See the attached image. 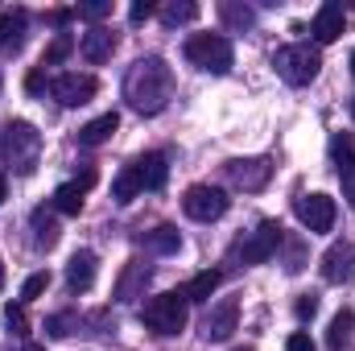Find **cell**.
<instances>
[{"label": "cell", "mask_w": 355, "mask_h": 351, "mask_svg": "<svg viewBox=\"0 0 355 351\" xmlns=\"http://www.w3.org/2000/svg\"><path fill=\"white\" fill-rule=\"evenodd\" d=\"M112 50H116V33L107 25H91L87 33H83V58L87 62H107Z\"/></svg>", "instance_id": "obj_18"}, {"label": "cell", "mask_w": 355, "mask_h": 351, "mask_svg": "<svg viewBox=\"0 0 355 351\" xmlns=\"http://www.w3.org/2000/svg\"><path fill=\"white\" fill-rule=\"evenodd\" d=\"M157 17H162V25H190L194 17H198V4L194 0H170V4H162L157 8Z\"/></svg>", "instance_id": "obj_25"}, {"label": "cell", "mask_w": 355, "mask_h": 351, "mask_svg": "<svg viewBox=\"0 0 355 351\" xmlns=\"http://www.w3.org/2000/svg\"><path fill=\"white\" fill-rule=\"evenodd\" d=\"M285 351H314V343H310V335H306V331H293V335H289V343H285Z\"/></svg>", "instance_id": "obj_36"}, {"label": "cell", "mask_w": 355, "mask_h": 351, "mask_svg": "<svg viewBox=\"0 0 355 351\" xmlns=\"http://www.w3.org/2000/svg\"><path fill=\"white\" fill-rule=\"evenodd\" d=\"M272 67H277V75H281L289 87H306V83L318 79L322 54H318L314 46H306V42H293V46H281V50L272 54Z\"/></svg>", "instance_id": "obj_2"}, {"label": "cell", "mask_w": 355, "mask_h": 351, "mask_svg": "<svg viewBox=\"0 0 355 351\" xmlns=\"http://www.w3.org/2000/svg\"><path fill=\"white\" fill-rule=\"evenodd\" d=\"M331 157H335V166H339L343 198H347V207L355 211V145H352V137L335 132V137H331Z\"/></svg>", "instance_id": "obj_13"}, {"label": "cell", "mask_w": 355, "mask_h": 351, "mask_svg": "<svg viewBox=\"0 0 355 351\" xmlns=\"http://www.w3.org/2000/svg\"><path fill=\"white\" fill-rule=\"evenodd\" d=\"M219 289V273L215 268H207V273H198L182 293H186V302H211V293Z\"/></svg>", "instance_id": "obj_27"}, {"label": "cell", "mask_w": 355, "mask_h": 351, "mask_svg": "<svg viewBox=\"0 0 355 351\" xmlns=\"http://www.w3.org/2000/svg\"><path fill=\"white\" fill-rule=\"evenodd\" d=\"M145 285H149V264L128 261L124 273H120V281H116V302H137L145 293Z\"/></svg>", "instance_id": "obj_16"}, {"label": "cell", "mask_w": 355, "mask_h": 351, "mask_svg": "<svg viewBox=\"0 0 355 351\" xmlns=\"http://www.w3.org/2000/svg\"><path fill=\"white\" fill-rule=\"evenodd\" d=\"M75 331H79V314H50L46 318V335L50 339H67Z\"/></svg>", "instance_id": "obj_29"}, {"label": "cell", "mask_w": 355, "mask_h": 351, "mask_svg": "<svg viewBox=\"0 0 355 351\" xmlns=\"http://www.w3.org/2000/svg\"><path fill=\"white\" fill-rule=\"evenodd\" d=\"M186 318H190V310H186V293H157V298H149L145 306H141V323L149 327V331H157V335H178L182 327H186Z\"/></svg>", "instance_id": "obj_3"}, {"label": "cell", "mask_w": 355, "mask_h": 351, "mask_svg": "<svg viewBox=\"0 0 355 351\" xmlns=\"http://www.w3.org/2000/svg\"><path fill=\"white\" fill-rule=\"evenodd\" d=\"M116 128H120V116H116V112H103V116H95L91 124H83V128H79V145L95 149V145H103Z\"/></svg>", "instance_id": "obj_21"}, {"label": "cell", "mask_w": 355, "mask_h": 351, "mask_svg": "<svg viewBox=\"0 0 355 351\" xmlns=\"http://www.w3.org/2000/svg\"><path fill=\"white\" fill-rule=\"evenodd\" d=\"M25 87H29V91H42V87H46V75H42V71H33V75L25 79Z\"/></svg>", "instance_id": "obj_37"}, {"label": "cell", "mask_w": 355, "mask_h": 351, "mask_svg": "<svg viewBox=\"0 0 355 351\" xmlns=\"http://www.w3.org/2000/svg\"><path fill=\"white\" fill-rule=\"evenodd\" d=\"M0 145H4V157L12 162V170L29 174V170L37 166V149H42V137L33 132V124H25V120L8 124V128L0 132Z\"/></svg>", "instance_id": "obj_6"}, {"label": "cell", "mask_w": 355, "mask_h": 351, "mask_svg": "<svg viewBox=\"0 0 355 351\" xmlns=\"http://www.w3.org/2000/svg\"><path fill=\"white\" fill-rule=\"evenodd\" d=\"M182 211L198 223H211V219H223L227 215V194L219 186H190L186 198H182Z\"/></svg>", "instance_id": "obj_7"}, {"label": "cell", "mask_w": 355, "mask_h": 351, "mask_svg": "<svg viewBox=\"0 0 355 351\" xmlns=\"http://www.w3.org/2000/svg\"><path fill=\"white\" fill-rule=\"evenodd\" d=\"M322 281L327 285H347L355 281V244L339 240L322 252Z\"/></svg>", "instance_id": "obj_9"}, {"label": "cell", "mask_w": 355, "mask_h": 351, "mask_svg": "<svg viewBox=\"0 0 355 351\" xmlns=\"http://www.w3.org/2000/svg\"><path fill=\"white\" fill-rule=\"evenodd\" d=\"M352 75H355V54H352Z\"/></svg>", "instance_id": "obj_41"}, {"label": "cell", "mask_w": 355, "mask_h": 351, "mask_svg": "<svg viewBox=\"0 0 355 351\" xmlns=\"http://www.w3.org/2000/svg\"><path fill=\"white\" fill-rule=\"evenodd\" d=\"M91 186H95V170H87L79 182H62V186L54 190L50 207H54L58 215H79V211H83V194H87Z\"/></svg>", "instance_id": "obj_15"}, {"label": "cell", "mask_w": 355, "mask_h": 351, "mask_svg": "<svg viewBox=\"0 0 355 351\" xmlns=\"http://www.w3.org/2000/svg\"><path fill=\"white\" fill-rule=\"evenodd\" d=\"M71 50H75V37H71V33H58V37L50 42V50H46L42 67H58V62H62V58H67Z\"/></svg>", "instance_id": "obj_30"}, {"label": "cell", "mask_w": 355, "mask_h": 351, "mask_svg": "<svg viewBox=\"0 0 355 351\" xmlns=\"http://www.w3.org/2000/svg\"><path fill=\"white\" fill-rule=\"evenodd\" d=\"M343 25H347V12H343V4H339V0H327V4L314 12V25H310V33H314V42H318V46H331V42H339Z\"/></svg>", "instance_id": "obj_14"}, {"label": "cell", "mask_w": 355, "mask_h": 351, "mask_svg": "<svg viewBox=\"0 0 355 351\" xmlns=\"http://www.w3.org/2000/svg\"><path fill=\"white\" fill-rule=\"evenodd\" d=\"M67 285H71V293H87L95 285V252L91 248H79L67 261Z\"/></svg>", "instance_id": "obj_17"}, {"label": "cell", "mask_w": 355, "mask_h": 351, "mask_svg": "<svg viewBox=\"0 0 355 351\" xmlns=\"http://www.w3.org/2000/svg\"><path fill=\"white\" fill-rule=\"evenodd\" d=\"M186 58H190L198 71L227 75L232 62H236V50H232V42L219 37V33H194V37H186Z\"/></svg>", "instance_id": "obj_4"}, {"label": "cell", "mask_w": 355, "mask_h": 351, "mask_svg": "<svg viewBox=\"0 0 355 351\" xmlns=\"http://www.w3.org/2000/svg\"><path fill=\"white\" fill-rule=\"evenodd\" d=\"M219 17H223L232 29H252V25H257V12H252L248 4H236V0H223V4H219Z\"/></svg>", "instance_id": "obj_28"}, {"label": "cell", "mask_w": 355, "mask_h": 351, "mask_svg": "<svg viewBox=\"0 0 355 351\" xmlns=\"http://www.w3.org/2000/svg\"><path fill=\"white\" fill-rule=\"evenodd\" d=\"M4 194H8V182H4V174H0V203H4Z\"/></svg>", "instance_id": "obj_38"}, {"label": "cell", "mask_w": 355, "mask_h": 351, "mask_svg": "<svg viewBox=\"0 0 355 351\" xmlns=\"http://www.w3.org/2000/svg\"><path fill=\"white\" fill-rule=\"evenodd\" d=\"M33 244H37V248H54V244H58V219H54V211H46V207L33 211Z\"/></svg>", "instance_id": "obj_23"}, {"label": "cell", "mask_w": 355, "mask_h": 351, "mask_svg": "<svg viewBox=\"0 0 355 351\" xmlns=\"http://www.w3.org/2000/svg\"><path fill=\"white\" fill-rule=\"evenodd\" d=\"M46 285H50V273H33V277L25 281V289H21V302H33V298H42V293H46Z\"/></svg>", "instance_id": "obj_33"}, {"label": "cell", "mask_w": 355, "mask_h": 351, "mask_svg": "<svg viewBox=\"0 0 355 351\" xmlns=\"http://www.w3.org/2000/svg\"><path fill=\"white\" fill-rule=\"evenodd\" d=\"M281 240H285V228H281L277 219H261V223H257V232H248L244 240H236L232 261H240V264H265V261H272V257H277Z\"/></svg>", "instance_id": "obj_5"}, {"label": "cell", "mask_w": 355, "mask_h": 351, "mask_svg": "<svg viewBox=\"0 0 355 351\" xmlns=\"http://www.w3.org/2000/svg\"><path fill=\"white\" fill-rule=\"evenodd\" d=\"M79 17H83V21H103V17H112V0H87V4H79Z\"/></svg>", "instance_id": "obj_32"}, {"label": "cell", "mask_w": 355, "mask_h": 351, "mask_svg": "<svg viewBox=\"0 0 355 351\" xmlns=\"http://www.w3.org/2000/svg\"><path fill=\"white\" fill-rule=\"evenodd\" d=\"M95 91H99V83H95L91 75H79V71L54 79V99H58L62 108H83V103L95 99Z\"/></svg>", "instance_id": "obj_12"}, {"label": "cell", "mask_w": 355, "mask_h": 351, "mask_svg": "<svg viewBox=\"0 0 355 351\" xmlns=\"http://www.w3.org/2000/svg\"><path fill=\"white\" fill-rule=\"evenodd\" d=\"M355 339V310L352 306H343L335 318H331V331H327V348L331 351H347Z\"/></svg>", "instance_id": "obj_20"}, {"label": "cell", "mask_w": 355, "mask_h": 351, "mask_svg": "<svg viewBox=\"0 0 355 351\" xmlns=\"http://www.w3.org/2000/svg\"><path fill=\"white\" fill-rule=\"evenodd\" d=\"M227 178L240 190H265L272 178V162L268 157H236V162H227Z\"/></svg>", "instance_id": "obj_10"}, {"label": "cell", "mask_w": 355, "mask_h": 351, "mask_svg": "<svg viewBox=\"0 0 355 351\" xmlns=\"http://www.w3.org/2000/svg\"><path fill=\"white\" fill-rule=\"evenodd\" d=\"M21 351H46V348H42V343H25Z\"/></svg>", "instance_id": "obj_39"}, {"label": "cell", "mask_w": 355, "mask_h": 351, "mask_svg": "<svg viewBox=\"0 0 355 351\" xmlns=\"http://www.w3.org/2000/svg\"><path fill=\"white\" fill-rule=\"evenodd\" d=\"M132 166H137V174H141V186H145V190H162L166 178H170L166 153H145V157H137Z\"/></svg>", "instance_id": "obj_19"}, {"label": "cell", "mask_w": 355, "mask_h": 351, "mask_svg": "<svg viewBox=\"0 0 355 351\" xmlns=\"http://www.w3.org/2000/svg\"><path fill=\"white\" fill-rule=\"evenodd\" d=\"M236 327H240V302H236V298H223V302H215V306L207 310V318H202V339L223 343V339H232Z\"/></svg>", "instance_id": "obj_8"}, {"label": "cell", "mask_w": 355, "mask_h": 351, "mask_svg": "<svg viewBox=\"0 0 355 351\" xmlns=\"http://www.w3.org/2000/svg\"><path fill=\"white\" fill-rule=\"evenodd\" d=\"M4 323H8V331H12V335H25V331H29L25 306H12V302H8V306H4Z\"/></svg>", "instance_id": "obj_31"}, {"label": "cell", "mask_w": 355, "mask_h": 351, "mask_svg": "<svg viewBox=\"0 0 355 351\" xmlns=\"http://www.w3.org/2000/svg\"><path fill=\"white\" fill-rule=\"evenodd\" d=\"M124 99L132 103V112L141 116H157L166 112V103L174 99V71L166 67V58L145 54L128 67L124 75Z\"/></svg>", "instance_id": "obj_1"}, {"label": "cell", "mask_w": 355, "mask_h": 351, "mask_svg": "<svg viewBox=\"0 0 355 351\" xmlns=\"http://www.w3.org/2000/svg\"><path fill=\"white\" fill-rule=\"evenodd\" d=\"M21 33H25V8H4L0 12V46L17 50L21 46Z\"/></svg>", "instance_id": "obj_24"}, {"label": "cell", "mask_w": 355, "mask_h": 351, "mask_svg": "<svg viewBox=\"0 0 355 351\" xmlns=\"http://www.w3.org/2000/svg\"><path fill=\"white\" fill-rule=\"evenodd\" d=\"M297 219L306 223V232H331L335 228V198L331 194H302Z\"/></svg>", "instance_id": "obj_11"}, {"label": "cell", "mask_w": 355, "mask_h": 351, "mask_svg": "<svg viewBox=\"0 0 355 351\" xmlns=\"http://www.w3.org/2000/svg\"><path fill=\"white\" fill-rule=\"evenodd\" d=\"M293 314H297L302 323H310V318L318 314V293H302V298L293 302Z\"/></svg>", "instance_id": "obj_34"}, {"label": "cell", "mask_w": 355, "mask_h": 351, "mask_svg": "<svg viewBox=\"0 0 355 351\" xmlns=\"http://www.w3.org/2000/svg\"><path fill=\"white\" fill-rule=\"evenodd\" d=\"M0 285H4V261H0Z\"/></svg>", "instance_id": "obj_40"}, {"label": "cell", "mask_w": 355, "mask_h": 351, "mask_svg": "<svg viewBox=\"0 0 355 351\" xmlns=\"http://www.w3.org/2000/svg\"><path fill=\"white\" fill-rule=\"evenodd\" d=\"M149 17H153V0H137V4L128 8V21H132V25H141V21H149Z\"/></svg>", "instance_id": "obj_35"}, {"label": "cell", "mask_w": 355, "mask_h": 351, "mask_svg": "<svg viewBox=\"0 0 355 351\" xmlns=\"http://www.w3.org/2000/svg\"><path fill=\"white\" fill-rule=\"evenodd\" d=\"M352 116H355V103H352Z\"/></svg>", "instance_id": "obj_43"}, {"label": "cell", "mask_w": 355, "mask_h": 351, "mask_svg": "<svg viewBox=\"0 0 355 351\" xmlns=\"http://www.w3.org/2000/svg\"><path fill=\"white\" fill-rule=\"evenodd\" d=\"M149 252H157V257H170V252H178L182 248V236H178V228H170V223H162V228H153V232H145V240H141Z\"/></svg>", "instance_id": "obj_22"}, {"label": "cell", "mask_w": 355, "mask_h": 351, "mask_svg": "<svg viewBox=\"0 0 355 351\" xmlns=\"http://www.w3.org/2000/svg\"><path fill=\"white\" fill-rule=\"evenodd\" d=\"M141 190H145V186H141V174H137V166H124V170L116 174V182H112V198H116V203H132Z\"/></svg>", "instance_id": "obj_26"}, {"label": "cell", "mask_w": 355, "mask_h": 351, "mask_svg": "<svg viewBox=\"0 0 355 351\" xmlns=\"http://www.w3.org/2000/svg\"><path fill=\"white\" fill-rule=\"evenodd\" d=\"M236 351H252V348H236Z\"/></svg>", "instance_id": "obj_42"}]
</instances>
